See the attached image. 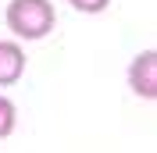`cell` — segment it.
I'll use <instances>...</instances> for the list:
<instances>
[{"instance_id":"cell-2","label":"cell","mask_w":157,"mask_h":153,"mask_svg":"<svg viewBox=\"0 0 157 153\" xmlns=\"http://www.w3.org/2000/svg\"><path fill=\"white\" fill-rule=\"evenodd\" d=\"M128 89L147 103L157 100V50H143L128 61Z\"/></svg>"},{"instance_id":"cell-4","label":"cell","mask_w":157,"mask_h":153,"mask_svg":"<svg viewBox=\"0 0 157 153\" xmlns=\"http://www.w3.org/2000/svg\"><path fill=\"white\" fill-rule=\"evenodd\" d=\"M14 128H18V107H14L11 96L0 93V139H7Z\"/></svg>"},{"instance_id":"cell-5","label":"cell","mask_w":157,"mask_h":153,"mask_svg":"<svg viewBox=\"0 0 157 153\" xmlns=\"http://www.w3.org/2000/svg\"><path fill=\"white\" fill-rule=\"evenodd\" d=\"M68 4L78 14H104V11L111 7V0H68Z\"/></svg>"},{"instance_id":"cell-3","label":"cell","mask_w":157,"mask_h":153,"mask_svg":"<svg viewBox=\"0 0 157 153\" xmlns=\"http://www.w3.org/2000/svg\"><path fill=\"white\" fill-rule=\"evenodd\" d=\"M25 75V50L18 39H0V89L18 86Z\"/></svg>"},{"instance_id":"cell-1","label":"cell","mask_w":157,"mask_h":153,"mask_svg":"<svg viewBox=\"0 0 157 153\" xmlns=\"http://www.w3.org/2000/svg\"><path fill=\"white\" fill-rule=\"evenodd\" d=\"M4 21L14 39H25V43H36V39H47L57 25V11L50 0H11L7 11H4Z\"/></svg>"}]
</instances>
